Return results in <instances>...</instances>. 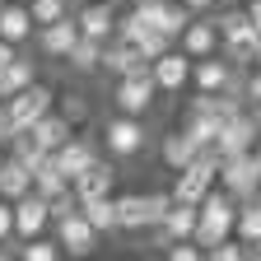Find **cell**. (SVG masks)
Listing matches in <instances>:
<instances>
[{"label": "cell", "instance_id": "1", "mask_svg": "<svg viewBox=\"0 0 261 261\" xmlns=\"http://www.w3.org/2000/svg\"><path fill=\"white\" fill-rule=\"evenodd\" d=\"M219 23V47H224V56L238 65H252L256 61V42H261V33L252 28V19H247V10H228V14H219L215 19Z\"/></svg>", "mask_w": 261, "mask_h": 261}, {"label": "cell", "instance_id": "2", "mask_svg": "<svg viewBox=\"0 0 261 261\" xmlns=\"http://www.w3.org/2000/svg\"><path fill=\"white\" fill-rule=\"evenodd\" d=\"M173 191H145V196H117V228L136 233V228H159V219L168 215Z\"/></svg>", "mask_w": 261, "mask_h": 261}, {"label": "cell", "instance_id": "3", "mask_svg": "<svg viewBox=\"0 0 261 261\" xmlns=\"http://www.w3.org/2000/svg\"><path fill=\"white\" fill-rule=\"evenodd\" d=\"M215 182H219L228 196H233V201H252V196L261 191V163H256V154H252V149H243V154H224Z\"/></svg>", "mask_w": 261, "mask_h": 261}, {"label": "cell", "instance_id": "4", "mask_svg": "<svg viewBox=\"0 0 261 261\" xmlns=\"http://www.w3.org/2000/svg\"><path fill=\"white\" fill-rule=\"evenodd\" d=\"M103 145H108V154H112V159H136V154L149 145V130L140 126V117L117 112V117L103 126Z\"/></svg>", "mask_w": 261, "mask_h": 261}, {"label": "cell", "instance_id": "5", "mask_svg": "<svg viewBox=\"0 0 261 261\" xmlns=\"http://www.w3.org/2000/svg\"><path fill=\"white\" fill-rule=\"evenodd\" d=\"M154 93H159L154 75H149V70H136V75H121V80H117L112 103H117V112H126V117H145V112L154 108Z\"/></svg>", "mask_w": 261, "mask_h": 261}, {"label": "cell", "instance_id": "6", "mask_svg": "<svg viewBox=\"0 0 261 261\" xmlns=\"http://www.w3.org/2000/svg\"><path fill=\"white\" fill-rule=\"evenodd\" d=\"M191 84L196 93H224V89H238L243 93V80H238V65L233 61H219V56H201V61H191Z\"/></svg>", "mask_w": 261, "mask_h": 261}, {"label": "cell", "instance_id": "7", "mask_svg": "<svg viewBox=\"0 0 261 261\" xmlns=\"http://www.w3.org/2000/svg\"><path fill=\"white\" fill-rule=\"evenodd\" d=\"M215 173H219V163H215V159H191L187 168H177L173 201H187V205H196V201H201V196L215 187Z\"/></svg>", "mask_w": 261, "mask_h": 261}, {"label": "cell", "instance_id": "8", "mask_svg": "<svg viewBox=\"0 0 261 261\" xmlns=\"http://www.w3.org/2000/svg\"><path fill=\"white\" fill-rule=\"evenodd\" d=\"M149 75H154V84H159L163 93H177V89L191 84V56H187L182 47H168L163 56L149 61Z\"/></svg>", "mask_w": 261, "mask_h": 261}, {"label": "cell", "instance_id": "9", "mask_svg": "<svg viewBox=\"0 0 261 261\" xmlns=\"http://www.w3.org/2000/svg\"><path fill=\"white\" fill-rule=\"evenodd\" d=\"M56 243H61V252H70V256H93V247H98V228L84 219V210H75V215L56 219Z\"/></svg>", "mask_w": 261, "mask_h": 261}, {"label": "cell", "instance_id": "10", "mask_svg": "<svg viewBox=\"0 0 261 261\" xmlns=\"http://www.w3.org/2000/svg\"><path fill=\"white\" fill-rule=\"evenodd\" d=\"M256 140H261V126L247 117V108L238 112V117H228L224 126H219V136H215V149H219V159L224 154H243V149H256Z\"/></svg>", "mask_w": 261, "mask_h": 261}, {"label": "cell", "instance_id": "11", "mask_svg": "<svg viewBox=\"0 0 261 261\" xmlns=\"http://www.w3.org/2000/svg\"><path fill=\"white\" fill-rule=\"evenodd\" d=\"M177 47H182L191 61H201V56H215V51H219V23L196 14V19H191V23L177 33Z\"/></svg>", "mask_w": 261, "mask_h": 261}, {"label": "cell", "instance_id": "12", "mask_svg": "<svg viewBox=\"0 0 261 261\" xmlns=\"http://www.w3.org/2000/svg\"><path fill=\"white\" fill-rule=\"evenodd\" d=\"M14 205V238H38L42 228L51 224V215H47V201L38 191H28V196H19V201H10Z\"/></svg>", "mask_w": 261, "mask_h": 261}, {"label": "cell", "instance_id": "13", "mask_svg": "<svg viewBox=\"0 0 261 261\" xmlns=\"http://www.w3.org/2000/svg\"><path fill=\"white\" fill-rule=\"evenodd\" d=\"M38 42H42V51L51 56V61H65L70 56V47L80 42V23L65 14V19H56V23H38Z\"/></svg>", "mask_w": 261, "mask_h": 261}, {"label": "cell", "instance_id": "14", "mask_svg": "<svg viewBox=\"0 0 261 261\" xmlns=\"http://www.w3.org/2000/svg\"><path fill=\"white\" fill-rule=\"evenodd\" d=\"M80 33L84 38H98V42H112L117 33V10L108 5V0H89V5H80Z\"/></svg>", "mask_w": 261, "mask_h": 261}, {"label": "cell", "instance_id": "15", "mask_svg": "<svg viewBox=\"0 0 261 261\" xmlns=\"http://www.w3.org/2000/svg\"><path fill=\"white\" fill-rule=\"evenodd\" d=\"M103 70L112 75V80H121V75H136V70H149V61H145V51L140 47H130V42H103Z\"/></svg>", "mask_w": 261, "mask_h": 261}, {"label": "cell", "instance_id": "16", "mask_svg": "<svg viewBox=\"0 0 261 261\" xmlns=\"http://www.w3.org/2000/svg\"><path fill=\"white\" fill-rule=\"evenodd\" d=\"M70 187H75L80 201H93V196H112V187H117V168H112L108 159H93V163H89V168H84Z\"/></svg>", "mask_w": 261, "mask_h": 261}, {"label": "cell", "instance_id": "17", "mask_svg": "<svg viewBox=\"0 0 261 261\" xmlns=\"http://www.w3.org/2000/svg\"><path fill=\"white\" fill-rule=\"evenodd\" d=\"M51 159H56V168H61L65 177L75 182V177L89 168V163L98 159V145H93V140H84V136H70V140H65L61 149H51Z\"/></svg>", "mask_w": 261, "mask_h": 261}, {"label": "cell", "instance_id": "18", "mask_svg": "<svg viewBox=\"0 0 261 261\" xmlns=\"http://www.w3.org/2000/svg\"><path fill=\"white\" fill-rule=\"evenodd\" d=\"M28 191H33V163L5 154L0 159V196H5V201H19V196H28Z\"/></svg>", "mask_w": 261, "mask_h": 261}, {"label": "cell", "instance_id": "19", "mask_svg": "<svg viewBox=\"0 0 261 261\" xmlns=\"http://www.w3.org/2000/svg\"><path fill=\"white\" fill-rule=\"evenodd\" d=\"M33 14H28V5H19V0H5L0 5V38L5 42H14V47H23L28 38H33Z\"/></svg>", "mask_w": 261, "mask_h": 261}, {"label": "cell", "instance_id": "20", "mask_svg": "<svg viewBox=\"0 0 261 261\" xmlns=\"http://www.w3.org/2000/svg\"><path fill=\"white\" fill-rule=\"evenodd\" d=\"M191 228H196V205L173 201L168 215L159 219V238H163V243H182V238H191Z\"/></svg>", "mask_w": 261, "mask_h": 261}, {"label": "cell", "instance_id": "21", "mask_svg": "<svg viewBox=\"0 0 261 261\" xmlns=\"http://www.w3.org/2000/svg\"><path fill=\"white\" fill-rule=\"evenodd\" d=\"M28 130H33V136H38V145H42L47 154H51V149H61L65 140H70V136H75V126H70V121H65L61 112H42V117H38V121H33Z\"/></svg>", "mask_w": 261, "mask_h": 261}, {"label": "cell", "instance_id": "22", "mask_svg": "<svg viewBox=\"0 0 261 261\" xmlns=\"http://www.w3.org/2000/svg\"><path fill=\"white\" fill-rule=\"evenodd\" d=\"M65 187H70V177L56 168V159H51V154H42L38 163H33V191H38L42 201H47V196H56V191H65Z\"/></svg>", "mask_w": 261, "mask_h": 261}, {"label": "cell", "instance_id": "23", "mask_svg": "<svg viewBox=\"0 0 261 261\" xmlns=\"http://www.w3.org/2000/svg\"><path fill=\"white\" fill-rule=\"evenodd\" d=\"M84 219L98 228V238L103 233H117V196H93V201H80Z\"/></svg>", "mask_w": 261, "mask_h": 261}, {"label": "cell", "instance_id": "24", "mask_svg": "<svg viewBox=\"0 0 261 261\" xmlns=\"http://www.w3.org/2000/svg\"><path fill=\"white\" fill-rule=\"evenodd\" d=\"M65 61H70L80 75H98V70H103V42H98V38H84V33H80V42L70 47V56H65Z\"/></svg>", "mask_w": 261, "mask_h": 261}, {"label": "cell", "instance_id": "25", "mask_svg": "<svg viewBox=\"0 0 261 261\" xmlns=\"http://www.w3.org/2000/svg\"><path fill=\"white\" fill-rule=\"evenodd\" d=\"M33 80H38V70H33V61H23V56H14L5 70H0V103H5L10 93H19V89H28Z\"/></svg>", "mask_w": 261, "mask_h": 261}, {"label": "cell", "instance_id": "26", "mask_svg": "<svg viewBox=\"0 0 261 261\" xmlns=\"http://www.w3.org/2000/svg\"><path fill=\"white\" fill-rule=\"evenodd\" d=\"M233 238L238 243H261V201H238V219H233Z\"/></svg>", "mask_w": 261, "mask_h": 261}, {"label": "cell", "instance_id": "27", "mask_svg": "<svg viewBox=\"0 0 261 261\" xmlns=\"http://www.w3.org/2000/svg\"><path fill=\"white\" fill-rule=\"evenodd\" d=\"M196 159V140L187 136V130H173V136H163V163L177 173V168H187V163Z\"/></svg>", "mask_w": 261, "mask_h": 261}, {"label": "cell", "instance_id": "28", "mask_svg": "<svg viewBox=\"0 0 261 261\" xmlns=\"http://www.w3.org/2000/svg\"><path fill=\"white\" fill-rule=\"evenodd\" d=\"M14 261H61V243L47 233L23 238V247H14Z\"/></svg>", "mask_w": 261, "mask_h": 261}, {"label": "cell", "instance_id": "29", "mask_svg": "<svg viewBox=\"0 0 261 261\" xmlns=\"http://www.w3.org/2000/svg\"><path fill=\"white\" fill-rule=\"evenodd\" d=\"M191 19H196V14H191V10L182 5V0H168V5H163V14H159V28L168 33L173 42H177V33H182V28L191 23Z\"/></svg>", "mask_w": 261, "mask_h": 261}, {"label": "cell", "instance_id": "30", "mask_svg": "<svg viewBox=\"0 0 261 261\" xmlns=\"http://www.w3.org/2000/svg\"><path fill=\"white\" fill-rule=\"evenodd\" d=\"M65 10H70V0H28L33 23H56V19H65Z\"/></svg>", "mask_w": 261, "mask_h": 261}, {"label": "cell", "instance_id": "31", "mask_svg": "<svg viewBox=\"0 0 261 261\" xmlns=\"http://www.w3.org/2000/svg\"><path fill=\"white\" fill-rule=\"evenodd\" d=\"M75 210H80V196H75V187H65V191L47 196V215H51V224H56V219H65V215H75Z\"/></svg>", "mask_w": 261, "mask_h": 261}, {"label": "cell", "instance_id": "32", "mask_svg": "<svg viewBox=\"0 0 261 261\" xmlns=\"http://www.w3.org/2000/svg\"><path fill=\"white\" fill-rule=\"evenodd\" d=\"M168 261H205V247H201V243H191V238L168 243Z\"/></svg>", "mask_w": 261, "mask_h": 261}, {"label": "cell", "instance_id": "33", "mask_svg": "<svg viewBox=\"0 0 261 261\" xmlns=\"http://www.w3.org/2000/svg\"><path fill=\"white\" fill-rule=\"evenodd\" d=\"M14 238V205L0 196V243H10Z\"/></svg>", "mask_w": 261, "mask_h": 261}, {"label": "cell", "instance_id": "34", "mask_svg": "<svg viewBox=\"0 0 261 261\" xmlns=\"http://www.w3.org/2000/svg\"><path fill=\"white\" fill-rule=\"evenodd\" d=\"M163 5H168V0H136V5H130V10H136V14H145L149 23H159V14H163Z\"/></svg>", "mask_w": 261, "mask_h": 261}, {"label": "cell", "instance_id": "35", "mask_svg": "<svg viewBox=\"0 0 261 261\" xmlns=\"http://www.w3.org/2000/svg\"><path fill=\"white\" fill-rule=\"evenodd\" d=\"M65 121H70V126H84V117H89V108L80 103V98H65V112H61Z\"/></svg>", "mask_w": 261, "mask_h": 261}, {"label": "cell", "instance_id": "36", "mask_svg": "<svg viewBox=\"0 0 261 261\" xmlns=\"http://www.w3.org/2000/svg\"><path fill=\"white\" fill-rule=\"evenodd\" d=\"M243 98H247V103H261V65L243 80Z\"/></svg>", "mask_w": 261, "mask_h": 261}, {"label": "cell", "instance_id": "37", "mask_svg": "<svg viewBox=\"0 0 261 261\" xmlns=\"http://www.w3.org/2000/svg\"><path fill=\"white\" fill-rule=\"evenodd\" d=\"M14 56H19V51H14V42H5V38H0V70H5Z\"/></svg>", "mask_w": 261, "mask_h": 261}, {"label": "cell", "instance_id": "38", "mask_svg": "<svg viewBox=\"0 0 261 261\" xmlns=\"http://www.w3.org/2000/svg\"><path fill=\"white\" fill-rule=\"evenodd\" d=\"M247 19H252V28L261 33V0H247Z\"/></svg>", "mask_w": 261, "mask_h": 261}, {"label": "cell", "instance_id": "39", "mask_svg": "<svg viewBox=\"0 0 261 261\" xmlns=\"http://www.w3.org/2000/svg\"><path fill=\"white\" fill-rule=\"evenodd\" d=\"M182 5H187L191 14H205V10H215V0H182Z\"/></svg>", "mask_w": 261, "mask_h": 261}, {"label": "cell", "instance_id": "40", "mask_svg": "<svg viewBox=\"0 0 261 261\" xmlns=\"http://www.w3.org/2000/svg\"><path fill=\"white\" fill-rule=\"evenodd\" d=\"M247 117H252V121L261 126V103H247Z\"/></svg>", "mask_w": 261, "mask_h": 261}, {"label": "cell", "instance_id": "41", "mask_svg": "<svg viewBox=\"0 0 261 261\" xmlns=\"http://www.w3.org/2000/svg\"><path fill=\"white\" fill-rule=\"evenodd\" d=\"M0 261H14V247L10 243H0Z\"/></svg>", "mask_w": 261, "mask_h": 261}, {"label": "cell", "instance_id": "42", "mask_svg": "<svg viewBox=\"0 0 261 261\" xmlns=\"http://www.w3.org/2000/svg\"><path fill=\"white\" fill-rule=\"evenodd\" d=\"M252 65H261V42H256V61H252Z\"/></svg>", "mask_w": 261, "mask_h": 261}, {"label": "cell", "instance_id": "43", "mask_svg": "<svg viewBox=\"0 0 261 261\" xmlns=\"http://www.w3.org/2000/svg\"><path fill=\"white\" fill-rule=\"evenodd\" d=\"M252 154H256V163H261V140H256V149H252Z\"/></svg>", "mask_w": 261, "mask_h": 261}, {"label": "cell", "instance_id": "44", "mask_svg": "<svg viewBox=\"0 0 261 261\" xmlns=\"http://www.w3.org/2000/svg\"><path fill=\"white\" fill-rule=\"evenodd\" d=\"M70 5H89V0H70Z\"/></svg>", "mask_w": 261, "mask_h": 261}, {"label": "cell", "instance_id": "45", "mask_svg": "<svg viewBox=\"0 0 261 261\" xmlns=\"http://www.w3.org/2000/svg\"><path fill=\"white\" fill-rule=\"evenodd\" d=\"M0 159H5V145H0Z\"/></svg>", "mask_w": 261, "mask_h": 261}, {"label": "cell", "instance_id": "46", "mask_svg": "<svg viewBox=\"0 0 261 261\" xmlns=\"http://www.w3.org/2000/svg\"><path fill=\"white\" fill-rule=\"evenodd\" d=\"M19 5H28V0H19Z\"/></svg>", "mask_w": 261, "mask_h": 261}, {"label": "cell", "instance_id": "47", "mask_svg": "<svg viewBox=\"0 0 261 261\" xmlns=\"http://www.w3.org/2000/svg\"><path fill=\"white\" fill-rule=\"evenodd\" d=\"M0 5H5V0H0Z\"/></svg>", "mask_w": 261, "mask_h": 261}]
</instances>
